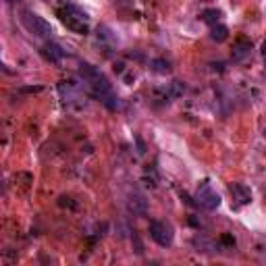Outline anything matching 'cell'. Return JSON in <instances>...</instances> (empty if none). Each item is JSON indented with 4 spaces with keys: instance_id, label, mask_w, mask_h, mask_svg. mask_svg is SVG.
Returning a JSON list of instances; mask_svg holds the SVG:
<instances>
[{
    "instance_id": "6da1fadb",
    "label": "cell",
    "mask_w": 266,
    "mask_h": 266,
    "mask_svg": "<svg viewBox=\"0 0 266 266\" xmlns=\"http://www.w3.org/2000/svg\"><path fill=\"white\" fill-rule=\"evenodd\" d=\"M21 21H23V25H25L27 32L34 34V36H38V38H48V36L52 34L50 23H48L44 17L36 15V13H32V11H23Z\"/></svg>"
},
{
    "instance_id": "7a4b0ae2",
    "label": "cell",
    "mask_w": 266,
    "mask_h": 266,
    "mask_svg": "<svg viewBox=\"0 0 266 266\" xmlns=\"http://www.w3.org/2000/svg\"><path fill=\"white\" fill-rule=\"evenodd\" d=\"M195 200H198V206H202L206 210H216L221 206V195L212 190V185L208 181L200 183L198 191H195Z\"/></svg>"
},
{
    "instance_id": "3957f363",
    "label": "cell",
    "mask_w": 266,
    "mask_h": 266,
    "mask_svg": "<svg viewBox=\"0 0 266 266\" xmlns=\"http://www.w3.org/2000/svg\"><path fill=\"white\" fill-rule=\"evenodd\" d=\"M148 231H150V237L160 245V248H169L173 243V231L169 225H164L162 221H150V227H148Z\"/></svg>"
},
{
    "instance_id": "277c9868",
    "label": "cell",
    "mask_w": 266,
    "mask_h": 266,
    "mask_svg": "<svg viewBox=\"0 0 266 266\" xmlns=\"http://www.w3.org/2000/svg\"><path fill=\"white\" fill-rule=\"evenodd\" d=\"M58 15H61V21L71 29V32L75 34H79V36H85V34H90V27H87V23L83 21V19L79 17H73V15H69L65 11H58Z\"/></svg>"
},
{
    "instance_id": "5b68a950",
    "label": "cell",
    "mask_w": 266,
    "mask_h": 266,
    "mask_svg": "<svg viewBox=\"0 0 266 266\" xmlns=\"http://www.w3.org/2000/svg\"><path fill=\"white\" fill-rule=\"evenodd\" d=\"M252 52V42L250 40H245V38H241V40H237L233 44V52H231V58H233V63H241L245 61V58L250 56Z\"/></svg>"
},
{
    "instance_id": "8992f818",
    "label": "cell",
    "mask_w": 266,
    "mask_h": 266,
    "mask_svg": "<svg viewBox=\"0 0 266 266\" xmlns=\"http://www.w3.org/2000/svg\"><path fill=\"white\" fill-rule=\"evenodd\" d=\"M129 210L135 216H146L148 214V200L144 198L142 193H133L129 198Z\"/></svg>"
},
{
    "instance_id": "52a82bcc",
    "label": "cell",
    "mask_w": 266,
    "mask_h": 266,
    "mask_svg": "<svg viewBox=\"0 0 266 266\" xmlns=\"http://www.w3.org/2000/svg\"><path fill=\"white\" fill-rule=\"evenodd\" d=\"M42 54H44L46 61H50V63H58L61 58H65V54H67V52H65L58 44H50V42H48V44L42 48Z\"/></svg>"
},
{
    "instance_id": "ba28073f",
    "label": "cell",
    "mask_w": 266,
    "mask_h": 266,
    "mask_svg": "<svg viewBox=\"0 0 266 266\" xmlns=\"http://www.w3.org/2000/svg\"><path fill=\"white\" fill-rule=\"evenodd\" d=\"M79 75L83 77V81H87L90 85H92V83H96L98 79H102V77H104V75H102L100 71H98V69H96L94 65H87V63H83V65L79 67Z\"/></svg>"
},
{
    "instance_id": "9c48e42d",
    "label": "cell",
    "mask_w": 266,
    "mask_h": 266,
    "mask_svg": "<svg viewBox=\"0 0 266 266\" xmlns=\"http://www.w3.org/2000/svg\"><path fill=\"white\" fill-rule=\"evenodd\" d=\"M229 190H231V193L235 195V200H237L239 204H250V202H252V191H250L245 185H241V183H233Z\"/></svg>"
},
{
    "instance_id": "30bf717a",
    "label": "cell",
    "mask_w": 266,
    "mask_h": 266,
    "mask_svg": "<svg viewBox=\"0 0 266 266\" xmlns=\"http://www.w3.org/2000/svg\"><path fill=\"white\" fill-rule=\"evenodd\" d=\"M221 15H223V13L219 11V8H206V11H202L200 19H202L204 23H208V25L212 27V25H216V23L221 21Z\"/></svg>"
},
{
    "instance_id": "8fae6325",
    "label": "cell",
    "mask_w": 266,
    "mask_h": 266,
    "mask_svg": "<svg viewBox=\"0 0 266 266\" xmlns=\"http://www.w3.org/2000/svg\"><path fill=\"white\" fill-rule=\"evenodd\" d=\"M210 38L214 42H225L227 38H229V29H227V25L223 23H216L210 27Z\"/></svg>"
},
{
    "instance_id": "7c38bea8",
    "label": "cell",
    "mask_w": 266,
    "mask_h": 266,
    "mask_svg": "<svg viewBox=\"0 0 266 266\" xmlns=\"http://www.w3.org/2000/svg\"><path fill=\"white\" fill-rule=\"evenodd\" d=\"M150 69L158 75H166V73H171V63L164 61V58H154V61L150 63Z\"/></svg>"
},
{
    "instance_id": "4fadbf2b",
    "label": "cell",
    "mask_w": 266,
    "mask_h": 266,
    "mask_svg": "<svg viewBox=\"0 0 266 266\" xmlns=\"http://www.w3.org/2000/svg\"><path fill=\"white\" fill-rule=\"evenodd\" d=\"M44 90L42 85H29V87H21V94H40Z\"/></svg>"
},
{
    "instance_id": "5bb4252c",
    "label": "cell",
    "mask_w": 266,
    "mask_h": 266,
    "mask_svg": "<svg viewBox=\"0 0 266 266\" xmlns=\"http://www.w3.org/2000/svg\"><path fill=\"white\" fill-rule=\"evenodd\" d=\"M58 206H63V208H67V206H69V208H75V202H71V198H67V195H63V198H58Z\"/></svg>"
},
{
    "instance_id": "9a60e30c",
    "label": "cell",
    "mask_w": 266,
    "mask_h": 266,
    "mask_svg": "<svg viewBox=\"0 0 266 266\" xmlns=\"http://www.w3.org/2000/svg\"><path fill=\"white\" fill-rule=\"evenodd\" d=\"M135 142H137V148H140V150H137V152L144 154V152H146V146H144V142H142V137L137 135V137H135Z\"/></svg>"
},
{
    "instance_id": "2e32d148",
    "label": "cell",
    "mask_w": 266,
    "mask_h": 266,
    "mask_svg": "<svg viewBox=\"0 0 266 266\" xmlns=\"http://www.w3.org/2000/svg\"><path fill=\"white\" fill-rule=\"evenodd\" d=\"M223 241H225V243H229V245H233V243H235V239H233V237H229V235H225Z\"/></svg>"
},
{
    "instance_id": "e0dca14e",
    "label": "cell",
    "mask_w": 266,
    "mask_h": 266,
    "mask_svg": "<svg viewBox=\"0 0 266 266\" xmlns=\"http://www.w3.org/2000/svg\"><path fill=\"white\" fill-rule=\"evenodd\" d=\"M114 71L116 73H123V65H114Z\"/></svg>"
},
{
    "instance_id": "ac0fdd59",
    "label": "cell",
    "mask_w": 266,
    "mask_h": 266,
    "mask_svg": "<svg viewBox=\"0 0 266 266\" xmlns=\"http://www.w3.org/2000/svg\"><path fill=\"white\" fill-rule=\"evenodd\" d=\"M262 56L266 58V40H264V44H262Z\"/></svg>"
},
{
    "instance_id": "d6986e66",
    "label": "cell",
    "mask_w": 266,
    "mask_h": 266,
    "mask_svg": "<svg viewBox=\"0 0 266 266\" xmlns=\"http://www.w3.org/2000/svg\"><path fill=\"white\" fill-rule=\"evenodd\" d=\"M6 4H15V2H21V0H4Z\"/></svg>"
},
{
    "instance_id": "ffe728a7",
    "label": "cell",
    "mask_w": 266,
    "mask_h": 266,
    "mask_svg": "<svg viewBox=\"0 0 266 266\" xmlns=\"http://www.w3.org/2000/svg\"><path fill=\"white\" fill-rule=\"evenodd\" d=\"M262 135H264V140H266V129H264V131H262Z\"/></svg>"
}]
</instances>
